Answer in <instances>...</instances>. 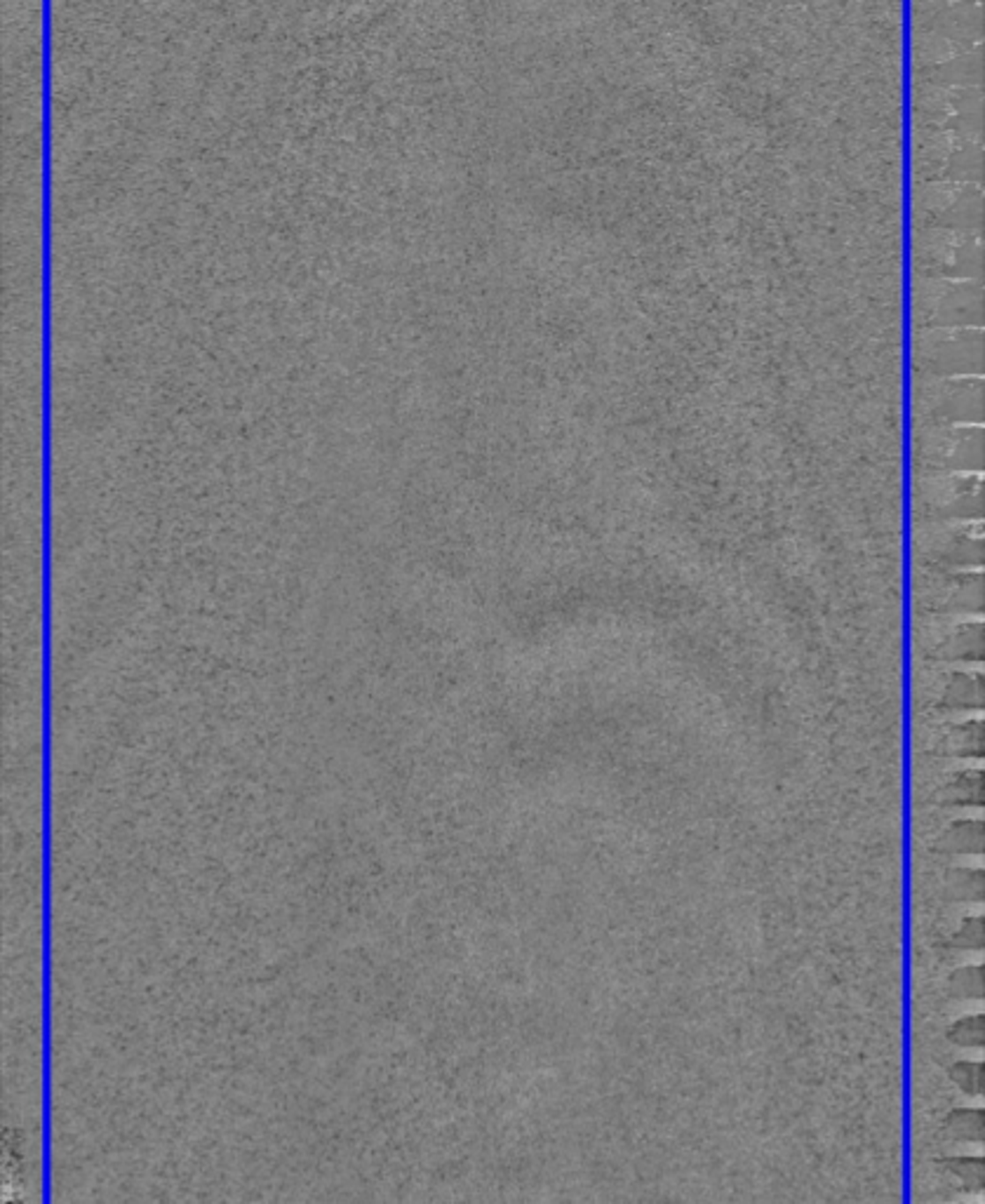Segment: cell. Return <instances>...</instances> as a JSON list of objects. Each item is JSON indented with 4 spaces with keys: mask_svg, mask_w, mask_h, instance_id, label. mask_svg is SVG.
<instances>
[{
    "mask_svg": "<svg viewBox=\"0 0 985 1204\" xmlns=\"http://www.w3.org/2000/svg\"><path fill=\"white\" fill-rule=\"evenodd\" d=\"M944 1167L951 1171L952 1177L958 1178L959 1184H965V1188L969 1191H983L985 1185V1163L983 1157L979 1155H966V1157H945Z\"/></svg>",
    "mask_w": 985,
    "mask_h": 1204,
    "instance_id": "9c48e42d",
    "label": "cell"
},
{
    "mask_svg": "<svg viewBox=\"0 0 985 1204\" xmlns=\"http://www.w3.org/2000/svg\"><path fill=\"white\" fill-rule=\"evenodd\" d=\"M948 882V894L955 901L981 903L985 896V873L983 868H952L945 875Z\"/></svg>",
    "mask_w": 985,
    "mask_h": 1204,
    "instance_id": "8992f818",
    "label": "cell"
},
{
    "mask_svg": "<svg viewBox=\"0 0 985 1204\" xmlns=\"http://www.w3.org/2000/svg\"><path fill=\"white\" fill-rule=\"evenodd\" d=\"M983 706V676L976 673H955L945 687L941 708L948 711H979Z\"/></svg>",
    "mask_w": 985,
    "mask_h": 1204,
    "instance_id": "3957f363",
    "label": "cell"
},
{
    "mask_svg": "<svg viewBox=\"0 0 985 1204\" xmlns=\"http://www.w3.org/2000/svg\"><path fill=\"white\" fill-rule=\"evenodd\" d=\"M952 998L958 1000H983L985 993V969L983 965L959 967L951 974L948 981Z\"/></svg>",
    "mask_w": 985,
    "mask_h": 1204,
    "instance_id": "ba28073f",
    "label": "cell"
},
{
    "mask_svg": "<svg viewBox=\"0 0 985 1204\" xmlns=\"http://www.w3.org/2000/svg\"><path fill=\"white\" fill-rule=\"evenodd\" d=\"M924 363L938 374L948 370H962L965 365H981V332L979 327H941L927 334V344L920 348Z\"/></svg>",
    "mask_w": 985,
    "mask_h": 1204,
    "instance_id": "6da1fadb",
    "label": "cell"
},
{
    "mask_svg": "<svg viewBox=\"0 0 985 1204\" xmlns=\"http://www.w3.org/2000/svg\"><path fill=\"white\" fill-rule=\"evenodd\" d=\"M944 803L952 807H983L985 776L981 769H966L952 779L944 790Z\"/></svg>",
    "mask_w": 985,
    "mask_h": 1204,
    "instance_id": "277c9868",
    "label": "cell"
},
{
    "mask_svg": "<svg viewBox=\"0 0 985 1204\" xmlns=\"http://www.w3.org/2000/svg\"><path fill=\"white\" fill-rule=\"evenodd\" d=\"M952 946L962 951H983L985 946V920L983 916L966 917L962 927L955 931Z\"/></svg>",
    "mask_w": 985,
    "mask_h": 1204,
    "instance_id": "7c38bea8",
    "label": "cell"
},
{
    "mask_svg": "<svg viewBox=\"0 0 985 1204\" xmlns=\"http://www.w3.org/2000/svg\"><path fill=\"white\" fill-rule=\"evenodd\" d=\"M948 1040L965 1050H981L985 1044V1016L972 1014L955 1021L948 1030Z\"/></svg>",
    "mask_w": 985,
    "mask_h": 1204,
    "instance_id": "30bf717a",
    "label": "cell"
},
{
    "mask_svg": "<svg viewBox=\"0 0 985 1204\" xmlns=\"http://www.w3.org/2000/svg\"><path fill=\"white\" fill-rule=\"evenodd\" d=\"M945 1134L959 1143L985 1141V1111L983 1108H955L945 1118Z\"/></svg>",
    "mask_w": 985,
    "mask_h": 1204,
    "instance_id": "5b68a950",
    "label": "cell"
},
{
    "mask_svg": "<svg viewBox=\"0 0 985 1204\" xmlns=\"http://www.w3.org/2000/svg\"><path fill=\"white\" fill-rule=\"evenodd\" d=\"M948 755L958 758H983V722L981 720H966L951 729L948 737Z\"/></svg>",
    "mask_w": 985,
    "mask_h": 1204,
    "instance_id": "52a82bcc",
    "label": "cell"
},
{
    "mask_svg": "<svg viewBox=\"0 0 985 1204\" xmlns=\"http://www.w3.org/2000/svg\"><path fill=\"white\" fill-rule=\"evenodd\" d=\"M985 826L981 819H959L944 833L936 847L948 854H983Z\"/></svg>",
    "mask_w": 985,
    "mask_h": 1204,
    "instance_id": "7a4b0ae2",
    "label": "cell"
},
{
    "mask_svg": "<svg viewBox=\"0 0 985 1204\" xmlns=\"http://www.w3.org/2000/svg\"><path fill=\"white\" fill-rule=\"evenodd\" d=\"M951 1080L966 1096H983L985 1066L981 1061H958L951 1068Z\"/></svg>",
    "mask_w": 985,
    "mask_h": 1204,
    "instance_id": "8fae6325",
    "label": "cell"
}]
</instances>
